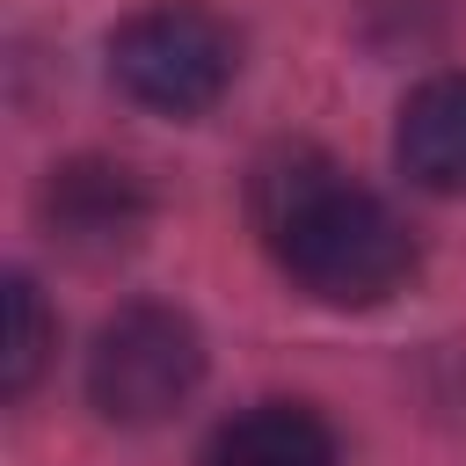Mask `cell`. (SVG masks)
<instances>
[{"instance_id":"1","label":"cell","mask_w":466,"mask_h":466,"mask_svg":"<svg viewBox=\"0 0 466 466\" xmlns=\"http://www.w3.org/2000/svg\"><path fill=\"white\" fill-rule=\"evenodd\" d=\"M248 211L277 255V269L320 306H379L415 277V233L400 211L350 182L328 153H269L248 182Z\"/></svg>"},{"instance_id":"2","label":"cell","mask_w":466,"mask_h":466,"mask_svg":"<svg viewBox=\"0 0 466 466\" xmlns=\"http://www.w3.org/2000/svg\"><path fill=\"white\" fill-rule=\"evenodd\" d=\"M240 73V36L204 0H146L109 29V80L160 116H204Z\"/></svg>"},{"instance_id":"3","label":"cell","mask_w":466,"mask_h":466,"mask_svg":"<svg viewBox=\"0 0 466 466\" xmlns=\"http://www.w3.org/2000/svg\"><path fill=\"white\" fill-rule=\"evenodd\" d=\"M204 379V335L189 313L175 306H124L116 320H102L95 350H87V400L124 422V430H146V422H167Z\"/></svg>"},{"instance_id":"4","label":"cell","mask_w":466,"mask_h":466,"mask_svg":"<svg viewBox=\"0 0 466 466\" xmlns=\"http://www.w3.org/2000/svg\"><path fill=\"white\" fill-rule=\"evenodd\" d=\"M146 211H153L146 182L131 167H116V160H66L44 182V226L66 248H80V255H102V248L138 240L146 233Z\"/></svg>"},{"instance_id":"5","label":"cell","mask_w":466,"mask_h":466,"mask_svg":"<svg viewBox=\"0 0 466 466\" xmlns=\"http://www.w3.org/2000/svg\"><path fill=\"white\" fill-rule=\"evenodd\" d=\"M393 153H400L408 182L466 197V73H437L400 102Z\"/></svg>"},{"instance_id":"6","label":"cell","mask_w":466,"mask_h":466,"mask_svg":"<svg viewBox=\"0 0 466 466\" xmlns=\"http://www.w3.org/2000/svg\"><path fill=\"white\" fill-rule=\"evenodd\" d=\"M204 466H342V459L313 408L262 400V408H240L233 422H218V437L204 444Z\"/></svg>"},{"instance_id":"7","label":"cell","mask_w":466,"mask_h":466,"mask_svg":"<svg viewBox=\"0 0 466 466\" xmlns=\"http://www.w3.org/2000/svg\"><path fill=\"white\" fill-rule=\"evenodd\" d=\"M51 342H58V328H51V313H44V291H36V277H7V350H0V386L7 393H29V379L44 371V357H51Z\"/></svg>"}]
</instances>
